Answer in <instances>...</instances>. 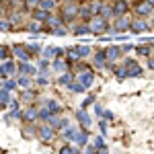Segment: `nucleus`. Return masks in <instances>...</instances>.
<instances>
[{
  "instance_id": "obj_1",
  "label": "nucleus",
  "mask_w": 154,
  "mask_h": 154,
  "mask_svg": "<svg viewBox=\"0 0 154 154\" xmlns=\"http://www.w3.org/2000/svg\"><path fill=\"white\" fill-rule=\"evenodd\" d=\"M109 19H105V17H93L91 21H88V27H91V33L93 35H103V33H107V29H109V23H107Z\"/></svg>"
},
{
  "instance_id": "obj_2",
  "label": "nucleus",
  "mask_w": 154,
  "mask_h": 154,
  "mask_svg": "<svg viewBox=\"0 0 154 154\" xmlns=\"http://www.w3.org/2000/svg\"><path fill=\"white\" fill-rule=\"evenodd\" d=\"M130 29H131V19L128 14H123V17H117L115 25H113L109 31H111V33H128Z\"/></svg>"
},
{
  "instance_id": "obj_3",
  "label": "nucleus",
  "mask_w": 154,
  "mask_h": 154,
  "mask_svg": "<svg viewBox=\"0 0 154 154\" xmlns=\"http://www.w3.org/2000/svg\"><path fill=\"white\" fill-rule=\"evenodd\" d=\"M76 80L82 84L84 88H91L93 82H95V72L91 70V68H86V70H78V72H76Z\"/></svg>"
},
{
  "instance_id": "obj_4",
  "label": "nucleus",
  "mask_w": 154,
  "mask_h": 154,
  "mask_svg": "<svg viewBox=\"0 0 154 154\" xmlns=\"http://www.w3.org/2000/svg\"><path fill=\"white\" fill-rule=\"evenodd\" d=\"M39 140H41V142H51V140H54V138H56V128H51V125H49V123H41V128H39Z\"/></svg>"
},
{
  "instance_id": "obj_5",
  "label": "nucleus",
  "mask_w": 154,
  "mask_h": 154,
  "mask_svg": "<svg viewBox=\"0 0 154 154\" xmlns=\"http://www.w3.org/2000/svg\"><path fill=\"white\" fill-rule=\"evenodd\" d=\"M148 29H150V25L146 23V19H142V17H136V19L131 21L130 33H148Z\"/></svg>"
},
{
  "instance_id": "obj_6",
  "label": "nucleus",
  "mask_w": 154,
  "mask_h": 154,
  "mask_svg": "<svg viewBox=\"0 0 154 154\" xmlns=\"http://www.w3.org/2000/svg\"><path fill=\"white\" fill-rule=\"evenodd\" d=\"M123 66L128 68V72H130V76L131 78H138V76H142V66L136 62V60H123Z\"/></svg>"
},
{
  "instance_id": "obj_7",
  "label": "nucleus",
  "mask_w": 154,
  "mask_h": 154,
  "mask_svg": "<svg viewBox=\"0 0 154 154\" xmlns=\"http://www.w3.org/2000/svg\"><path fill=\"white\" fill-rule=\"evenodd\" d=\"M39 119V107L35 105H29L23 109V121H27V123H33V121H37Z\"/></svg>"
},
{
  "instance_id": "obj_8",
  "label": "nucleus",
  "mask_w": 154,
  "mask_h": 154,
  "mask_svg": "<svg viewBox=\"0 0 154 154\" xmlns=\"http://www.w3.org/2000/svg\"><path fill=\"white\" fill-rule=\"evenodd\" d=\"M12 56H14L17 60H21V62H29L31 51H29L27 45H14V48H12Z\"/></svg>"
},
{
  "instance_id": "obj_9",
  "label": "nucleus",
  "mask_w": 154,
  "mask_h": 154,
  "mask_svg": "<svg viewBox=\"0 0 154 154\" xmlns=\"http://www.w3.org/2000/svg\"><path fill=\"white\" fill-rule=\"evenodd\" d=\"M93 66H95V68H107V66H109V60H107L105 49L93 54Z\"/></svg>"
},
{
  "instance_id": "obj_10",
  "label": "nucleus",
  "mask_w": 154,
  "mask_h": 154,
  "mask_svg": "<svg viewBox=\"0 0 154 154\" xmlns=\"http://www.w3.org/2000/svg\"><path fill=\"white\" fill-rule=\"evenodd\" d=\"M76 119L80 121L82 130H91V128H93V117H91L84 109H78V111H76Z\"/></svg>"
},
{
  "instance_id": "obj_11",
  "label": "nucleus",
  "mask_w": 154,
  "mask_h": 154,
  "mask_svg": "<svg viewBox=\"0 0 154 154\" xmlns=\"http://www.w3.org/2000/svg\"><path fill=\"white\" fill-rule=\"evenodd\" d=\"M152 12H154V6L148 2V0H142V2L136 6V14H138V17H142V19H146V17H148V14H152Z\"/></svg>"
},
{
  "instance_id": "obj_12",
  "label": "nucleus",
  "mask_w": 154,
  "mask_h": 154,
  "mask_svg": "<svg viewBox=\"0 0 154 154\" xmlns=\"http://www.w3.org/2000/svg\"><path fill=\"white\" fill-rule=\"evenodd\" d=\"M19 74H27V76H39V68L33 66V64H29V62H21L19 64Z\"/></svg>"
},
{
  "instance_id": "obj_13",
  "label": "nucleus",
  "mask_w": 154,
  "mask_h": 154,
  "mask_svg": "<svg viewBox=\"0 0 154 154\" xmlns=\"http://www.w3.org/2000/svg\"><path fill=\"white\" fill-rule=\"evenodd\" d=\"M0 72H2V78H8V76H14L17 74V66L12 60H4L2 66H0Z\"/></svg>"
},
{
  "instance_id": "obj_14",
  "label": "nucleus",
  "mask_w": 154,
  "mask_h": 154,
  "mask_svg": "<svg viewBox=\"0 0 154 154\" xmlns=\"http://www.w3.org/2000/svg\"><path fill=\"white\" fill-rule=\"evenodd\" d=\"M105 54H107V60L113 64L115 60H119L121 56H123V49L117 48V45H111V48H107V49H105Z\"/></svg>"
},
{
  "instance_id": "obj_15",
  "label": "nucleus",
  "mask_w": 154,
  "mask_h": 154,
  "mask_svg": "<svg viewBox=\"0 0 154 154\" xmlns=\"http://www.w3.org/2000/svg\"><path fill=\"white\" fill-rule=\"evenodd\" d=\"M78 11H80V8H78L74 2H68V4L64 6V17H62V19H64V21H70L72 17H78Z\"/></svg>"
},
{
  "instance_id": "obj_16",
  "label": "nucleus",
  "mask_w": 154,
  "mask_h": 154,
  "mask_svg": "<svg viewBox=\"0 0 154 154\" xmlns=\"http://www.w3.org/2000/svg\"><path fill=\"white\" fill-rule=\"evenodd\" d=\"M78 128H72V125H68L66 130L62 131V138L66 140V142H70V144H74V140H76V136H78Z\"/></svg>"
},
{
  "instance_id": "obj_17",
  "label": "nucleus",
  "mask_w": 154,
  "mask_h": 154,
  "mask_svg": "<svg viewBox=\"0 0 154 154\" xmlns=\"http://www.w3.org/2000/svg\"><path fill=\"white\" fill-rule=\"evenodd\" d=\"M68 68H70V66H68V62H62L60 58H56L54 62H51V70L56 72L58 76H60V74H64V72L68 70Z\"/></svg>"
},
{
  "instance_id": "obj_18",
  "label": "nucleus",
  "mask_w": 154,
  "mask_h": 154,
  "mask_svg": "<svg viewBox=\"0 0 154 154\" xmlns=\"http://www.w3.org/2000/svg\"><path fill=\"white\" fill-rule=\"evenodd\" d=\"M86 142H88V130H82V128H80L78 136H76V140H74V146H76V148H84Z\"/></svg>"
},
{
  "instance_id": "obj_19",
  "label": "nucleus",
  "mask_w": 154,
  "mask_h": 154,
  "mask_svg": "<svg viewBox=\"0 0 154 154\" xmlns=\"http://www.w3.org/2000/svg\"><path fill=\"white\" fill-rule=\"evenodd\" d=\"M128 12V2L125 0H115V4H113V14L115 17H123Z\"/></svg>"
},
{
  "instance_id": "obj_20",
  "label": "nucleus",
  "mask_w": 154,
  "mask_h": 154,
  "mask_svg": "<svg viewBox=\"0 0 154 154\" xmlns=\"http://www.w3.org/2000/svg\"><path fill=\"white\" fill-rule=\"evenodd\" d=\"M74 80H76V78H74V74H72V72H68V70L58 76V84H60V86H70Z\"/></svg>"
},
{
  "instance_id": "obj_21",
  "label": "nucleus",
  "mask_w": 154,
  "mask_h": 154,
  "mask_svg": "<svg viewBox=\"0 0 154 154\" xmlns=\"http://www.w3.org/2000/svg\"><path fill=\"white\" fill-rule=\"evenodd\" d=\"M70 31L74 35H88L91 33V27H88V23H80V25H72Z\"/></svg>"
},
{
  "instance_id": "obj_22",
  "label": "nucleus",
  "mask_w": 154,
  "mask_h": 154,
  "mask_svg": "<svg viewBox=\"0 0 154 154\" xmlns=\"http://www.w3.org/2000/svg\"><path fill=\"white\" fill-rule=\"evenodd\" d=\"M66 56H68V66H72V62L80 60V51L78 48H66Z\"/></svg>"
},
{
  "instance_id": "obj_23",
  "label": "nucleus",
  "mask_w": 154,
  "mask_h": 154,
  "mask_svg": "<svg viewBox=\"0 0 154 154\" xmlns=\"http://www.w3.org/2000/svg\"><path fill=\"white\" fill-rule=\"evenodd\" d=\"M17 82H19V88H23V91H27V88H31V84H33V80H31V76H27V74H19Z\"/></svg>"
},
{
  "instance_id": "obj_24",
  "label": "nucleus",
  "mask_w": 154,
  "mask_h": 154,
  "mask_svg": "<svg viewBox=\"0 0 154 154\" xmlns=\"http://www.w3.org/2000/svg\"><path fill=\"white\" fill-rule=\"evenodd\" d=\"M78 17H80V19H84V21L88 23V21L95 17V12H93V6H91V4H88V6H82V8L78 11Z\"/></svg>"
},
{
  "instance_id": "obj_25",
  "label": "nucleus",
  "mask_w": 154,
  "mask_h": 154,
  "mask_svg": "<svg viewBox=\"0 0 154 154\" xmlns=\"http://www.w3.org/2000/svg\"><path fill=\"white\" fill-rule=\"evenodd\" d=\"M51 117H54V113L49 111V107H48V105H41V107H39V119H41L43 123H48Z\"/></svg>"
},
{
  "instance_id": "obj_26",
  "label": "nucleus",
  "mask_w": 154,
  "mask_h": 154,
  "mask_svg": "<svg viewBox=\"0 0 154 154\" xmlns=\"http://www.w3.org/2000/svg\"><path fill=\"white\" fill-rule=\"evenodd\" d=\"M33 19H35V21H39V23H48L49 12L43 11V8H35V12H33Z\"/></svg>"
},
{
  "instance_id": "obj_27",
  "label": "nucleus",
  "mask_w": 154,
  "mask_h": 154,
  "mask_svg": "<svg viewBox=\"0 0 154 154\" xmlns=\"http://www.w3.org/2000/svg\"><path fill=\"white\" fill-rule=\"evenodd\" d=\"M19 86V82L14 80V76H11V78H2V86L0 88H6V91H14Z\"/></svg>"
},
{
  "instance_id": "obj_28",
  "label": "nucleus",
  "mask_w": 154,
  "mask_h": 154,
  "mask_svg": "<svg viewBox=\"0 0 154 154\" xmlns=\"http://www.w3.org/2000/svg\"><path fill=\"white\" fill-rule=\"evenodd\" d=\"M58 54H60V48H56V45H49V48L43 49V56H41V58L51 60V58H58Z\"/></svg>"
},
{
  "instance_id": "obj_29",
  "label": "nucleus",
  "mask_w": 154,
  "mask_h": 154,
  "mask_svg": "<svg viewBox=\"0 0 154 154\" xmlns=\"http://www.w3.org/2000/svg\"><path fill=\"white\" fill-rule=\"evenodd\" d=\"M45 105L49 107V111L54 113V115H60V111H62V105H60V101H56V99H48V103Z\"/></svg>"
},
{
  "instance_id": "obj_30",
  "label": "nucleus",
  "mask_w": 154,
  "mask_h": 154,
  "mask_svg": "<svg viewBox=\"0 0 154 154\" xmlns=\"http://www.w3.org/2000/svg\"><path fill=\"white\" fill-rule=\"evenodd\" d=\"M152 45H136V54L138 56H146V58H150L152 56Z\"/></svg>"
},
{
  "instance_id": "obj_31",
  "label": "nucleus",
  "mask_w": 154,
  "mask_h": 154,
  "mask_svg": "<svg viewBox=\"0 0 154 154\" xmlns=\"http://www.w3.org/2000/svg\"><path fill=\"white\" fill-rule=\"evenodd\" d=\"M37 68H39V74H45V76H48L49 74V60L41 58L39 62H37Z\"/></svg>"
},
{
  "instance_id": "obj_32",
  "label": "nucleus",
  "mask_w": 154,
  "mask_h": 154,
  "mask_svg": "<svg viewBox=\"0 0 154 154\" xmlns=\"http://www.w3.org/2000/svg\"><path fill=\"white\" fill-rule=\"evenodd\" d=\"M11 91H6V88H0V103H2V107L11 105Z\"/></svg>"
},
{
  "instance_id": "obj_33",
  "label": "nucleus",
  "mask_w": 154,
  "mask_h": 154,
  "mask_svg": "<svg viewBox=\"0 0 154 154\" xmlns=\"http://www.w3.org/2000/svg\"><path fill=\"white\" fill-rule=\"evenodd\" d=\"M45 25H48V27H51V31H54V29H58V27H62V25H64V19H60V17H49Z\"/></svg>"
},
{
  "instance_id": "obj_34",
  "label": "nucleus",
  "mask_w": 154,
  "mask_h": 154,
  "mask_svg": "<svg viewBox=\"0 0 154 154\" xmlns=\"http://www.w3.org/2000/svg\"><path fill=\"white\" fill-rule=\"evenodd\" d=\"M27 29H29V33H41V29H43V23H39V21H31V23L27 25Z\"/></svg>"
},
{
  "instance_id": "obj_35",
  "label": "nucleus",
  "mask_w": 154,
  "mask_h": 154,
  "mask_svg": "<svg viewBox=\"0 0 154 154\" xmlns=\"http://www.w3.org/2000/svg\"><path fill=\"white\" fill-rule=\"evenodd\" d=\"M39 8H43V11L51 12L56 8V0H41V4H39Z\"/></svg>"
},
{
  "instance_id": "obj_36",
  "label": "nucleus",
  "mask_w": 154,
  "mask_h": 154,
  "mask_svg": "<svg viewBox=\"0 0 154 154\" xmlns=\"http://www.w3.org/2000/svg\"><path fill=\"white\" fill-rule=\"evenodd\" d=\"M68 91H72V93H76V95H80V93H84L86 88H84V86H82L80 82H78V80H74V82H72L70 86H68Z\"/></svg>"
},
{
  "instance_id": "obj_37",
  "label": "nucleus",
  "mask_w": 154,
  "mask_h": 154,
  "mask_svg": "<svg viewBox=\"0 0 154 154\" xmlns=\"http://www.w3.org/2000/svg\"><path fill=\"white\" fill-rule=\"evenodd\" d=\"M33 99H35V91H29V88H27V91H23V93H21V101H27V103H31V101H33Z\"/></svg>"
},
{
  "instance_id": "obj_38",
  "label": "nucleus",
  "mask_w": 154,
  "mask_h": 154,
  "mask_svg": "<svg viewBox=\"0 0 154 154\" xmlns=\"http://www.w3.org/2000/svg\"><path fill=\"white\" fill-rule=\"evenodd\" d=\"M60 154H78V150H76L74 144H66V146L60 148Z\"/></svg>"
},
{
  "instance_id": "obj_39",
  "label": "nucleus",
  "mask_w": 154,
  "mask_h": 154,
  "mask_svg": "<svg viewBox=\"0 0 154 154\" xmlns=\"http://www.w3.org/2000/svg\"><path fill=\"white\" fill-rule=\"evenodd\" d=\"M68 33H70V29H66L64 25H62V27H58V29H54V31H51V35H56V37H66V35H68Z\"/></svg>"
},
{
  "instance_id": "obj_40",
  "label": "nucleus",
  "mask_w": 154,
  "mask_h": 154,
  "mask_svg": "<svg viewBox=\"0 0 154 154\" xmlns=\"http://www.w3.org/2000/svg\"><path fill=\"white\" fill-rule=\"evenodd\" d=\"M78 51H80V58H88V56L93 54L91 45H78Z\"/></svg>"
},
{
  "instance_id": "obj_41",
  "label": "nucleus",
  "mask_w": 154,
  "mask_h": 154,
  "mask_svg": "<svg viewBox=\"0 0 154 154\" xmlns=\"http://www.w3.org/2000/svg\"><path fill=\"white\" fill-rule=\"evenodd\" d=\"M35 82L39 84V86H48V84H49V78L45 76V74H39V76H35Z\"/></svg>"
},
{
  "instance_id": "obj_42",
  "label": "nucleus",
  "mask_w": 154,
  "mask_h": 154,
  "mask_svg": "<svg viewBox=\"0 0 154 154\" xmlns=\"http://www.w3.org/2000/svg\"><path fill=\"white\" fill-rule=\"evenodd\" d=\"M0 31L2 33H8L11 31V21H6V17H2V21H0Z\"/></svg>"
},
{
  "instance_id": "obj_43",
  "label": "nucleus",
  "mask_w": 154,
  "mask_h": 154,
  "mask_svg": "<svg viewBox=\"0 0 154 154\" xmlns=\"http://www.w3.org/2000/svg\"><path fill=\"white\" fill-rule=\"evenodd\" d=\"M70 125V119H66V117H60V125H58V131H64L66 128Z\"/></svg>"
},
{
  "instance_id": "obj_44",
  "label": "nucleus",
  "mask_w": 154,
  "mask_h": 154,
  "mask_svg": "<svg viewBox=\"0 0 154 154\" xmlns=\"http://www.w3.org/2000/svg\"><path fill=\"white\" fill-rule=\"evenodd\" d=\"M84 154H99V148L95 144H88V146H84Z\"/></svg>"
},
{
  "instance_id": "obj_45",
  "label": "nucleus",
  "mask_w": 154,
  "mask_h": 154,
  "mask_svg": "<svg viewBox=\"0 0 154 154\" xmlns=\"http://www.w3.org/2000/svg\"><path fill=\"white\" fill-rule=\"evenodd\" d=\"M97 146V148H99V150H101V148H107V144H105V140H103V136H97L95 138V142H93Z\"/></svg>"
},
{
  "instance_id": "obj_46",
  "label": "nucleus",
  "mask_w": 154,
  "mask_h": 154,
  "mask_svg": "<svg viewBox=\"0 0 154 154\" xmlns=\"http://www.w3.org/2000/svg\"><path fill=\"white\" fill-rule=\"evenodd\" d=\"M41 4V0H25V6L27 8H37Z\"/></svg>"
},
{
  "instance_id": "obj_47",
  "label": "nucleus",
  "mask_w": 154,
  "mask_h": 154,
  "mask_svg": "<svg viewBox=\"0 0 154 154\" xmlns=\"http://www.w3.org/2000/svg\"><path fill=\"white\" fill-rule=\"evenodd\" d=\"M27 48H29L31 54H39V51H41V45H39V43H29Z\"/></svg>"
},
{
  "instance_id": "obj_48",
  "label": "nucleus",
  "mask_w": 154,
  "mask_h": 154,
  "mask_svg": "<svg viewBox=\"0 0 154 154\" xmlns=\"http://www.w3.org/2000/svg\"><path fill=\"white\" fill-rule=\"evenodd\" d=\"M88 105H95V97H93V95H88L86 99H84V103H82V109H86Z\"/></svg>"
},
{
  "instance_id": "obj_49",
  "label": "nucleus",
  "mask_w": 154,
  "mask_h": 154,
  "mask_svg": "<svg viewBox=\"0 0 154 154\" xmlns=\"http://www.w3.org/2000/svg\"><path fill=\"white\" fill-rule=\"evenodd\" d=\"M11 21L14 25H19V23H23V17H21V12H14V14H12L11 17Z\"/></svg>"
},
{
  "instance_id": "obj_50",
  "label": "nucleus",
  "mask_w": 154,
  "mask_h": 154,
  "mask_svg": "<svg viewBox=\"0 0 154 154\" xmlns=\"http://www.w3.org/2000/svg\"><path fill=\"white\" fill-rule=\"evenodd\" d=\"M6 56H8V45H0V58H2V62L6 60Z\"/></svg>"
},
{
  "instance_id": "obj_51",
  "label": "nucleus",
  "mask_w": 154,
  "mask_h": 154,
  "mask_svg": "<svg viewBox=\"0 0 154 154\" xmlns=\"http://www.w3.org/2000/svg\"><path fill=\"white\" fill-rule=\"evenodd\" d=\"M95 113L99 115V117H103V115H105V109L99 105V103H95Z\"/></svg>"
},
{
  "instance_id": "obj_52",
  "label": "nucleus",
  "mask_w": 154,
  "mask_h": 154,
  "mask_svg": "<svg viewBox=\"0 0 154 154\" xmlns=\"http://www.w3.org/2000/svg\"><path fill=\"white\" fill-rule=\"evenodd\" d=\"M107 119H101V123H99V128H101V134L103 136H107V123H105Z\"/></svg>"
},
{
  "instance_id": "obj_53",
  "label": "nucleus",
  "mask_w": 154,
  "mask_h": 154,
  "mask_svg": "<svg viewBox=\"0 0 154 154\" xmlns=\"http://www.w3.org/2000/svg\"><path fill=\"white\" fill-rule=\"evenodd\" d=\"M103 119H107V121H111V119H113V113H111L109 109H105V115H103Z\"/></svg>"
},
{
  "instance_id": "obj_54",
  "label": "nucleus",
  "mask_w": 154,
  "mask_h": 154,
  "mask_svg": "<svg viewBox=\"0 0 154 154\" xmlns=\"http://www.w3.org/2000/svg\"><path fill=\"white\" fill-rule=\"evenodd\" d=\"M148 68H150V70H154V56H150V58H148Z\"/></svg>"
},
{
  "instance_id": "obj_55",
  "label": "nucleus",
  "mask_w": 154,
  "mask_h": 154,
  "mask_svg": "<svg viewBox=\"0 0 154 154\" xmlns=\"http://www.w3.org/2000/svg\"><path fill=\"white\" fill-rule=\"evenodd\" d=\"M121 49H123V54H128V51H130V49H136V48H131L130 43H125V45H123V48H121Z\"/></svg>"
},
{
  "instance_id": "obj_56",
  "label": "nucleus",
  "mask_w": 154,
  "mask_h": 154,
  "mask_svg": "<svg viewBox=\"0 0 154 154\" xmlns=\"http://www.w3.org/2000/svg\"><path fill=\"white\" fill-rule=\"evenodd\" d=\"M99 154H109V150H107V148H101V150H99Z\"/></svg>"
},
{
  "instance_id": "obj_57",
  "label": "nucleus",
  "mask_w": 154,
  "mask_h": 154,
  "mask_svg": "<svg viewBox=\"0 0 154 154\" xmlns=\"http://www.w3.org/2000/svg\"><path fill=\"white\" fill-rule=\"evenodd\" d=\"M148 2H150V4H152V6H154V0H148Z\"/></svg>"
},
{
  "instance_id": "obj_58",
  "label": "nucleus",
  "mask_w": 154,
  "mask_h": 154,
  "mask_svg": "<svg viewBox=\"0 0 154 154\" xmlns=\"http://www.w3.org/2000/svg\"><path fill=\"white\" fill-rule=\"evenodd\" d=\"M140 2H142V0H140Z\"/></svg>"
}]
</instances>
